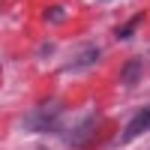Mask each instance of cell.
I'll use <instances>...</instances> for the list:
<instances>
[{
  "mask_svg": "<svg viewBox=\"0 0 150 150\" xmlns=\"http://www.w3.org/2000/svg\"><path fill=\"white\" fill-rule=\"evenodd\" d=\"M150 129V105L141 108V111H135V117L129 120V126L123 129V141H132V138H138L141 132Z\"/></svg>",
  "mask_w": 150,
  "mask_h": 150,
  "instance_id": "cell-1",
  "label": "cell"
},
{
  "mask_svg": "<svg viewBox=\"0 0 150 150\" xmlns=\"http://www.w3.org/2000/svg\"><path fill=\"white\" fill-rule=\"evenodd\" d=\"M123 81H138V60H132V63H126V69H123Z\"/></svg>",
  "mask_w": 150,
  "mask_h": 150,
  "instance_id": "cell-2",
  "label": "cell"
},
{
  "mask_svg": "<svg viewBox=\"0 0 150 150\" xmlns=\"http://www.w3.org/2000/svg\"><path fill=\"white\" fill-rule=\"evenodd\" d=\"M138 21H141V15H138V18H135V21H129V24H126V27H120V30H117V36H120V39H126V36H129V33L135 30V24H138Z\"/></svg>",
  "mask_w": 150,
  "mask_h": 150,
  "instance_id": "cell-3",
  "label": "cell"
},
{
  "mask_svg": "<svg viewBox=\"0 0 150 150\" xmlns=\"http://www.w3.org/2000/svg\"><path fill=\"white\" fill-rule=\"evenodd\" d=\"M48 21H57V18H63V9H48Z\"/></svg>",
  "mask_w": 150,
  "mask_h": 150,
  "instance_id": "cell-4",
  "label": "cell"
}]
</instances>
